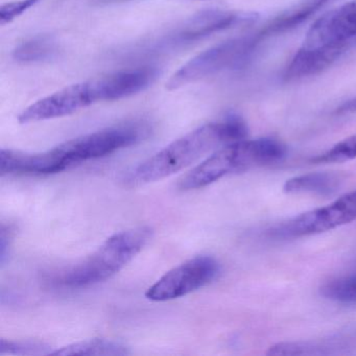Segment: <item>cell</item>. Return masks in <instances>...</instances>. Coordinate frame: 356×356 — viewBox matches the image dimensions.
I'll return each instance as SVG.
<instances>
[{
    "mask_svg": "<svg viewBox=\"0 0 356 356\" xmlns=\"http://www.w3.org/2000/svg\"><path fill=\"white\" fill-rule=\"evenodd\" d=\"M355 337L351 334L337 335L321 341H291L273 346L268 355H324V354H348V349L355 347Z\"/></svg>",
    "mask_w": 356,
    "mask_h": 356,
    "instance_id": "obj_12",
    "label": "cell"
},
{
    "mask_svg": "<svg viewBox=\"0 0 356 356\" xmlns=\"http://www.w3.org/2000/svg\"><path fill=\"white\" fill-rule=\"evenodd\" d=\"M220 273V264L210 256H197L170 270L147 289V299L165 302L184 297L211 283Z\"/></svg>",
    "mask_w": 356,
    "mask_h": 356,
    "instance_id": "obj_9",
    "label": "cell"
},
{
    "mask_svg": "<svg viewBox=\"0 0 356 356\" xmlns=\"http://www.w3.org/2000/svg\"><path fill=\"white\" fill-rule=\"evenodd\" d=\"M95 104L91 81L70 85L39 99L18 116L20 124L44 122L72 115Z\"/></svg>",
    "mask_w": 356,
    "mask_h": 356,
    "instance_id": "obj_10",
    "label": "cell"
},
{
    "mask_svg": "<svg viewBox=\"0 0 356 356\" xmlns=\"http://www.w3.org/2000/svg\"><path fill=\"white\" fill-rule=\"evenodd\" d=\"M159 76L152 66L129 68L91 81L95 103L127 99L149 88Z\"/></svg>",
    "mask_w": 356,
    "mask_h": 356,
    "instance_id": "obj_11",
    "label": "cell"
},
{
    "mask_svg": "<svg viewBox=\"0 0 356 356\" xmlns=\"http://www.w3.org/2000/svg\"><path fill=\"white\" fill-rule=\"evenodd\" d=\"M103 1H107V3H109V1H116V0H103Z\"/></svg>",
    "mask_w": 356,
    "mask_h": 356,
    "instance_id": "obj_22",
    "label": "cell"
},
{
    "mask_svg": "<svg viewBox=\"0 0 356 356\" xmlns=\"http://www.w3.org/2000/svg\"><path fill=\"white\" fill-rule=\"evenodd\" d=\"M153 231L139 227L116 233L82 261L66 268L55 282L68 289H82L111 278L132 261L147 245Z\"/></svg>",
    "mask_w": 356,
    "mask_h": 356,
    "instance_id": "obj_4",
    "label": "cell"
},
{
    "mask_svg": "<svg viewBox=\"0 0 356 356\" xmlns=\"http://www.w3.org/2000/svg\"><path fill=\"white\" fill-rule=\"evenodd\" d=\"M247 124L235 114L204 124L129 170L124 184L140 186L168 178L211 152L247 138Z\"/></svg>",
    "mask_w": 356,
    "mask_h": 356,
    "instance_id": "obj_1",
    "label": "cell"
},
{
    "mask_svg": "<svg viewBox=\"0 0 356 356\" xmlns=\"http://www.w3.org/2000/svg\"><path fill=\"white\" fill-rule=\"evenodd\" d=\"M356 158V134L339 141L331 149L312 158L314 163H341Z\"/></svg>",
    "mask_w": 356,
    "mask_h": 356,
    "instance_id": "obj_18",
    "label": "cell"
},
{
    "mask_svg": "<svg viewBox=\"0 0 356 356\" xmlns=\"http://www.w3.org/2000/svg\"><path fill=\"white\" fill-rule=\"evenodd\" d=\"M343 182V176L335 172H310L287 180L283 186V191L289 195H332L337 193Z\"/></svg>",
    "mask_w": 356,
    "mask_h": 356,
    "instance_id": "obj_14",
    "label": "cell"
},
{
    "mask_svg": "<svg viewBox=\"0 0 356 356\" xmlns=\"http://www.w3.org/2000/svg\"><path fill=\"white\" fill-rule=\"evenodd\" d=\"M49 346L40 341H7L0 339V355L14 354V355H37V354H49Z\"/></svg>",
    "mask_w": 356,
    "mask_h": 356,
    "instance_id": "obj_19",
    "label": "cell"
},
{
    "mask_svg": "<svg viewBox=\"0 0 356 356\" xmlns=\"http://www.w3.org/2000/svg\"><path fill=\"white\" fill-rule=\"evenodd\" d=\"M147 134V124L128 122L83 135L49 151L37 153L35 168L38 175L58 174L83 162L106 157L120 149L132 147L143 140Z\"/></svg>",
    "mask_w": 356,
    "mask_h": 356,
    "instance_id": "obj_2",
    "label": "cell"
},
{
    "mask_svg": "<svg viewBox=\"0 0 356 356\" xmlns=\"http://www.w3.org/2000/svg\"><path fill=\"white\" fill-rule=\"evenodd\" d=\"M59 53V44L53 36L37 35L15 47L13 59L18 63H44L55 60Z\"/></svg>",
    "mask_w": 356,
    "mask_h": 356,
    "instance_id": "obj_15",
    "label": "cell"
},
{
    "mask_svg": "<svg viewBox=\"0 0 356 356\" xmlns=\"http://www.w3.org/2000/svg\"><path fill=\"white\" fill-rule=\"evenodd\" d=\"M356 220V189L329 205L304 212L268 231L276 239L299 238L320 234Z\"/></svg>",
    "mask_w": 356,
    "mask_h": 356,
    "instance_id": "obj_8",
    "label": "cell"
},
{
    "mask_svg": "<svg viewBox=\"0 0 356 356\" xmlns=\"http://www.w3.org/2000/svg\"><path fill=\"white\" fill-rule=\"evenodd\" d=\"M333 0H302L284 13L273 19L264 26L261 30L255 33L260 42L274 35L283 34L303 24L308 18L318 13L321 9L326 7Z\"/></svg>",
    "mask_w": 356,
    "mask_h": 356,
    "instance_id": "obj_13",
    "label": "cell"
},
{
    "mask_svg": "<svg viewBox=\"0 0 356 356\" xmlns=\"http://www.w3.org/2000/svg\"><path fill=\"white\" fill-rule=\"evenodd\" d=\"M51 355H128L129 348L112 339H93L78 341L51 352Z\"/></svg>",
    "mask_w": 356,
    "mask_h": 356,
    "instance_id": "obj_16",
    "label": "cell"
},
{
    "mask_svg": "<svg viewBox=\"0 0 356 356\" xmlns=\"http://www.w3.org/2000/svg\"><path fill=\"white\" fill-rule=\"evenodd\" d=\"M260 41L253 34L229 39L214 45L189 60L168 83V90H177L227 70H236L247 63Z\"/></svg>",
    "mask_w": 356,
    "mask_h": 356,
    "instance_id": "obj_5",
    "label": "cell"
},
{
    "mask_svg": "<svg viewBox=\"0 0 356 356\" xmlns=\"http://www.w3.org/2000/svg\"><path fill=\"white\" fill-rule=\"evenodd\" d=\"M286 147L273 138L237 141L220 147L180 179L178 188L188 191L203 188L234 172L282 161Z\"/></svg>",
    "mask_w": 356,
    "mask_h": 356,
    "instance_id": "obj_3",
    "label": "cell"
},
{
    "mask_svg": "<svg viewBox=\"0 0 356 356\" xmlns=\"http://www.w3.org/2000/svg\"><path fill=\"white\" fill-rule=\"evenodd\" d=\"M356 40V3L332 10L308 30L302 49L318 51L332 63Z\"/></svg>",
    "mask_w": 356,
    "mask_h": 356,
    "instance_id": "obj_7",
    "label": "cell"
},
{
    "mask_svg": "<svg viewBox=\"0 0 356 356\" xmlns=\"http://www.w3.org/2000/svg\"><path fill=\"white\" fill-rule=\"evenodd\" d=\"M39 0H18L13 3H6L0 8V24H10V22L19 17L20 15L34 7Z\"/></svg>",
    "mask_w": 356,
    "mask_h": 356,
    "instance_id": "obj_20",
    "label": "cell"
},
{
    "mask_svg": "<svg viewBox=\"0 0 356 356\" xmlns=\"http://www.w3.org/2000/svg\"><path fill=\"white\" fill-rule=\"evenodd\" d=\"M256 19L257 15L254 13H238L220 9L205 10L185 20L180 26L158 39L151 44L147 53H161L182 49L216 33L252 24Z\"/></svg>",
    "mask_w": 356,
    "mask_h": 356,
    "instance_id": "obj_6",
    "label": "cell"
},
{
    "mask_svg": "<svg viewBox=\"0 0 356 356\" xmlns=\"http://www.w3.org/2000/svg\"><path fill=\"white\" fill-rule=\"evenodd\" d=\"M322 293L327 299L339 303H356V270L327 282Z\"/></svg>",
    "mask_w": 356,
    "mask_h": 356,
    "instance_id": "obj_17",
    "label": "cell"
},
{
    "mask_svg": "<svg viewBox=\"0 0 356 356\" xmlns=\"http://www.w3.org/2000/svg\"><path fill=\"white\" fill-rule=\"evenodd\" d=\"M335 113L337 114H354L356 113V97L349 99V101L345 102L341 104Z\"/></svg>",
    "mask_w": 356,
    "mask_h": 356,
    "instance_id": "obj_21",
    "label": "cell"
}]
</instances>
